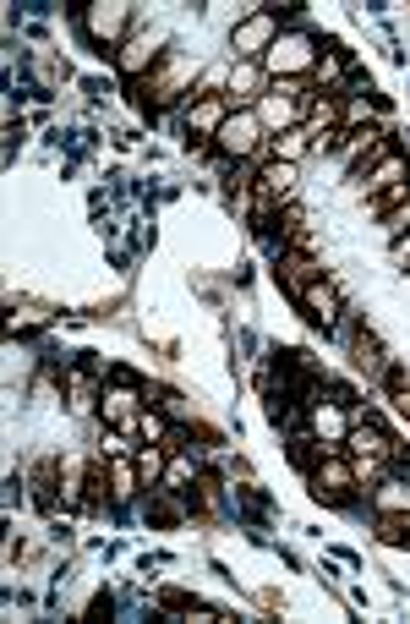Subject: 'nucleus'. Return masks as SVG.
<instances>
[{
    "instance_id": "6",
    "label": "nucleus",
    "mask_w": 410,
    "mask_h": 624,
    "mask_svg": "<svg viewBox=\"0 0 410 624\" xmlns=\"http://www.w3.org/2000/svg\"><path fill=\"white\" fill-rule=\"evenodd\" d=\"M99 411H104V422L110 427H132V422H143V395H137V384L126 373H115V384L104 389V400H99Z\"/></svg>"
},
{
    "instance_id": "2",
    "label": "nucleus",
    "mask_w": 410,
    "mask_h": 624,
    "mask_svg": "<svg viewBox=\"0 0 410 624\" xmlns=\"http://www.w3.org/2000/svg\"><path fill=\"white\" fill-rule=\"evenodd\" d=\"M214 148H219V154H230V159L263 154V121H257V110H230V121L219 126Z\"/></svg>"
},
{
    "instance_id": "18",
    "label": "nucleus",
    "mask_w": 410,
    "mask_h": 624,
    "mask_svg": "<svg viewBox=\"0 0 410 624\" xmlns=\"http://www.w3.org/2000/svg\"><path fill=\"white\" fill-rule=\"evenodd\" d=\"M345 72H350V61H345L339 50H323V55H318V66H312V77H318V83L328 88V94L339 88V77H345Z\"/></svg>"
},
{
    "instance_id": "29",
    "label": "nucleus",
    "mask_w": 410,
    "mask_h": 624,
    "mask_svg": "<svg viewBox=\"0 0 410 624\" xmlns=\"http://www.w3.org/2000/svg\"><path fill=\"white\" fill-rule=\"evenodd\" d=\"M39 323H44V312H39V307H22V312H11V334H17V329H39Z\"/></svg>"
},
{
    "instance_id": "3",
    "label": "nucleus",
    "mask_w": 410,
    "mask_h": 624,
    "mask_svg": "<svg viewBox=\"0 0 410 624\" xmlns=\"http://www.w3.org/2000/svg\"><path fill=\"white\" fill-rule=\"evenodd\" d=\"M312 66H318V50H312L307 33H279L274 50L263 55V72H274V77H301Z\"/></svg>"
},
{
    "instance_id": "11",
    "label": "nucleus",
    "mask_w": 410,
    "mask_h": 624,
    "mask_svg": "<svg viewBox=\"0 0 410 624\" xmlns=\"http://www.w3.org/2000/svg\"><path fill=\"white\" fill-rule=\"evenodd\" d=\"M268 88H263V61H236V72H230V88L225 99L236 104V110H246V104H257Z\"/></svg>"
},
{
    "instance_id": "10",
    "label": "nucleus",
    "mask_w": 410,
    "mask_h": 624,
    "mask_svg": "<svg viewBox=\"0 0 410 624\" xmlns=\"http://www.w3.org/2000/svg\"><path fill=\"white\" fill-rule=\"evenodd\" d=\"M230 110H236V104H230L225 94L192 99V104H186V126H192V132H203V137H219V126L230 121Z\"/></svg>"
},
{
    "instance_id": "14",
    "label": "nucleus",
    "mask_w": 410,
    "mask_h": 624,
    "mask_svg": "<svg viewBox=\"0 0 410 624\" xmlns=\"http://www.w3.org/2000/svg\"><path fill=\"white\" fill-rule=\"evenodd\" d=\"M312 433L323 438V449H345V438H350V411H339V406H312Z\"/></svg>"
},
{
    "instance_id": "20",
    "label": "nucleus",
    "mask_w": 410,
    "mask_h": 624,
    "mask_svg": "<svg viewBox=\"0 0 410 624\" xmlns=\"http://www.w3.org/2000/svg\"><path fill=\"white\" fill-rule=\"evenodd\" d=\"M55 482H61V460L55 455H44L39 466H33V493H39L44 504H50V493H55Z\"/></svg>"
},
{
    "instance_id": "16",
    "label": "nucleus",
    "mask_w": 410,
    "mask_h": 624,
    "mask_svg": "<svg viewBox=\"0 0 410 624\" xmlns=\"http://www.w3.org/2000/svg\"><path fill=\"white\" fill-rule=\"evenodd\" d=\"M257 187H263L268 198H279V203H285L290 192H296V165H285V159H268V165H263V176H257Z\"/></svg>"
},
{
    "instance_id": "15",
    "label": "nucleus",
    "mask_w": 410,
    "mask_h": 624,
    "mask_svg": "<svg viewBox=\"0 0 410 624\" xmlns=\"http://www.w3.org/2000/svg\"><path fill=\"white\" fill-rule=\"evenodd\" d=\"M367 499H372V510H378V515H410V482L383 477L378 488L367 493Z\"/></svg>"
},
{
    "instance_id": "21",
    "label": "nucleus",
    "mask_w": 410,
    "mask_h": 624,
    "mask_svg": "<svg viewBox=\"0 0 410 624\" xmlns=\"http://www.w3.org/2000/svg\"><path fill=\"white\" fill-rule=\"evenodd\" d=\"M307 143H312V137H307V126H296V132H285V137H279V143H274V159H285V165H296V159L307 154Z\"/></svg>"
},
{
    "instance_id": "28",
    "label": "nucleus",
    "mask_w": 410,
    "mask_h": 624,
    "mask_svg": "<svg viewBox=\"0 0 410 624\" xmlns=\"http://www.w3.org/2000/svg\"><path fill=\"white\" fill-rule=\"evenodd\" d=\"M197 504H203V515L219 510V482L214 477H197Z\"/></svg>"
},
{
    "instance_id": "13",
    "label": "nucleus",
    "mask_w": 410,
    "mask_h": 624,
    "mask_svg": "<svg viewBox=\"0 0 410 624\" xmlns=\"http://www.w3.org/2000/svg\"><path fill=\"white\" fill-rule=\"evenodd\" d=\"M405 176H410V159L405 154H389V159H378V165H372L367 176H356V181H361V192H367V198H378V192H389V187H405Z\"/></svg>"
},
{
    "instance_id": "12",
    "label": "nucleus",
    "mask_w": 410,
    "mask_h": 624,
    "mask_svg": "<svg viewBox=\"0 0 410 624\" xmlns=\"http://www.w3.org/2000/svg\"><path fill=\"white\" fill-rule=\"evenodd\" d=\"M296 302L307 307V318H312V323H323V329H334V323H339V312H345V307H339V291H334L328 280H312L307 291L296 296Z\"/></svg>"
},
{
    "instance_id": "23",
    "label": "nucleus",
    "mask_w": 410,
    "mask_h": 624,
    "mask_svg": "<svg viewBox=\"0 0 410 624\" xmlns=\"http://www.w3.org/2000/svg\"><path fill=\"white\" fill-rule=\"evenodd\" d=\"M164 455H170V449L164 444H148L143 455H137V477L148 482V488H154V477H159V466H164Z\"/></svg>"
},
{
    "instance_id": "26",
    "label": "nucleus",
    "mask_w": 410,
    "mask_h": 624,
    "mask_svg": "<svg viewBox=\"0 0 410 624\" xmlns=\"http://www.w3.org/2000/svg\"><path fill=\"white\" fill-rule=\"evenodd\" d=\"M383 230H389L394 241H400V236H410V198H405L400 208H389V214H383Z\"/></svg>"
},
{
    "instance_id": "4",
    "label": "nucleus",
    "mask_w": 410,
    "mask_h": 624,
    "mask_svg": "<svg viewBox=\"0 0 410 624\" xmlns=\"http://www.w3.org/2000/svg\"><path fill=\"white\" fill-rule=\"evenodd\" d=\"M77 11H82L88 39H99V44L126 39V22H132V6H126V0H93V6H77Z\"/></svg>"
},
{
    "instance_id": "5",
    "label": "nucleus",
    "mask_w": 410,
    "mask_h": 624,
    "mask_svg": "<svg viewBox=\"0 0 410 624\" xmlns=\"http://www.w3.org/2000/svg\"><path fill=\"white\" fill-rule=\"evenodd\" d=\"M279 39V17L274 11H252V17L236 28V61H263Z\"/></svg>"
},
{
    "instance_id": "25",
    "label": "nucleus",
    "mask_w": 410,
    "mask_h": 624,
    "mask_svg": "<svg viewBox=\"0 0 410 624\" xmlns=\"http://www.w3.org/2000/svg\"><path fill=\"white\" fill-rule=\"evenodd\" d=\"M132 482H137V466L115 460V466H110V493H115V499H126V493H132Z\"/></svg>"
},
{
    "instance_id": "30",
    "label": "nucleus",
    "mask_w": 410,
    "mask_h": 624,
    "mask_svg": "<svg viewBox=\"0 0 410 624\" xmlns=\"http://www.w3.org/2000/svg\"><path fill=\"white\" fill-rule=\"evenodd\" d=\"M394 263H405V269H410V236L394 241Z\"/></svg>"
},
{
    "instance_id": "17",
    "label": "nucleus",
    "mask_w": 410,
    "mask_h": 624,
    "mask_svg": "<svg viewBox=\"0 0 410 624\" xmlns=\"http://www.w3.org/2000/svg\"><path fill=\"white\" fill-rule=\"evenodd\" d=\"M66 395H72V411H93V400H99L93 367H72V373H66Z\"/></svg>"
},
{
    "instance_id": "31",
    "label": "nucleus",
    "mask_w": 410,
    "mask_h": 624,
    "mask_svg": "<svg viewBox=\"0 0 410 624\" xmlns=\"http://www.w3.org/2000/svg\"><path fill=\"white\" fill-rule=\"evenodd\" d=\"M394 400H400V411L410 416V378H405V384H400V389H394Z\"/></svg>"
},
{
    "instance_id": "22",
    "label": "nucleus",
    "mask_w": 410,
    "mask_h": 624,
    "mask_svg": "<svg viewBox=\"0 0 410 624\" xmlns=\"http://www.w3.org/2000/svg\"><path fill=\"white\" fill-rule=\"evenodd\" d=\"M148 515H154L159 526H175V520H181V504H175V488L154 493V499H148Z\"/></svg>"
},
{
    "instance_id": "9",
    "label": "nucleus",
    "mask_w": 410,
    "mask_h": 624,
    "mask_svg": "<svg viewBox=\"0 0 410 624\" xmlns=\"http://www.w3.org/2000/svg\"><path fill=\"white\" fill-rule=\"evenodd\" d=\"M115 66H121V77L143 83V77L159 66V39H126L121 50H115Z\"/></svg>"
},
{
    "instance_id": "19",
    "label": "nucleus",
    "mask_w": 410,
    "mask_h": 624,
    "mask_svg": "<svg viewBox=\"0 0 410 624\" xmlns=\"http://www.w3.org/2000/svg\"><path fill=\"white\" fill-rule=\"evenodd\" d=\"M378 542L383 548H410V515H378Z\"/></svg>"
},
{
    "instance_id": "7",
    "label": "nucleus",
    "mask_w": 410,
    "mask_h": 624,
    "mask_svg": "<svg viewBox=\"0 0 410 624\" xmlns=\"http://www.w3.org/2000/svg\"><path fill=\"white\" fill-rule=\"evenodd\" d=\"M181 77H186V66L181 61H175V55H170V61H159L154 66V72H148L143 77V104H148V110H164V104H170L175 94H181Z\"/></svg>"
},
{
    "instance_id": "27",
    "label": "nucleus",
    "mask_w": 410,
    "mask_h": 624,
    "mask_svg": "<svg viewBox=\"0 0 410 624\" xmlns=\"http://www.w3.org/2000/svg\"><path fill=\"white\" fill-rule=\"evenodd\" d=\"M137 427H143V433H148V444H170V427H164V416L159 411H143V422H137Z\"/></svg>"
},
{
    "instance_id": "24",
    "label": "nucleus",
    "mask_w": 410,
    "mask_h": 624,
    "mask_svg": "<svg viewBox=\"0 0 410 624\" xmlns=\"http://www.w3.org/2000/svg\"><path fill=\"white\" fill-rule=\"evenodd\" d=\"M372 115H378V104H372V99H350L345 115H339V126H367Z\"/></svg>"
},
{
    "instance_id": "8",
    "label": "nucleus",
    "mask_w": 410,
    "mask_h": 624,
    "mask_svg": "<svg viewBox=\"0 0 410 624\" xmlns=\"http://www.w3.org/2000/svg\"><path fill=\"white\" fill-rule=\"evenodd\" d=\"M279 280H285V291H290V296H301L312 280H323V263L312 258V252L285 247V252H279Z\"/></svg>"
},
{
    "instance_id": "1",
    "label": "nucleus",
    "mask_w": 410,
    "mask_h": 624,
    "mask_svg": "<svg viewBox=\"0 0 410 624\" xmlns=\"http://www.w3.org/2000/svg\"><path fill=\"white\" fill-rule=\"evenodd\" d=\"M312 493H318L323 504H350L356 499V471H350V455L345 449H328V455L312 466Z\"/></svg>"
}]
</instances>
